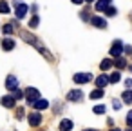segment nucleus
Listing matches in <instances>:
<instances>
[{
  "mask_svg": "<svg viewBox=\"0 0 132 131\" xmlns=\"http://www.w3.org/2000/svg\"><path fill=\"white\" fill-rule=\"evenodd\" d=\"M38 98H40V91H38L36 87H27V91H26V100H27V104L33 106Z\"/></svg>",
  "mask_w": 132,
  "mask_h": 131,
  "instance_id": "obj_1",
  "label": "nucleus"
},
{
  "mask_svg": "<svg viewBox=\"0 0 132 131\" xmlns=\"http://www.w3.org/2000/svg\"><path fill=\"white\" fill-rule=\"evenodd\" d=\"M15 6H16V9H15V15H16V18H26V15H27V11H29V8H27V4H22V2H18V0H15Z\"/></svg>",
  "mask_w": 132,
  "mask_h": 131,
  "instance_id": "obj_2",
  "label": "nucleus"
},
{
  "mask_svg": "<svg viewBox=\"0 0 132 131\" xmlns=\"http://www.w3.org/2000/svg\"><path fill=\"white\" fill-rule=\"evenodd\" d=\"M72 80H74L76 84H87V82L92 80V75H90V73H76V75L72 77Z\"/></svg>",
  "mask_w": 132,
  "mask_h": 131,
  "instance_id": "obj_3",
  "label": "nucleus"
},
{
  "mask_svg": "<svg viewBox=\"0 0 132 131\" xmlns=\"http://www.w3.org/2000/svg\"><path fill=\"white\" fill-rule=\"evenodd\" d=\"M6 87H7L9 91L18 89V78H16L15 75H7V78H6Z\"/></svg>",
  "mask_w": 132,
  "mask_h": 131,
  "instance_id": "obj_4",
  "label": "nucleus"
},
{
  "mask_svg": "<svg viewBox=\"0 0 132 131\" xmlns=\"http://www.w3.org/2000/svg\"><path fill=\"white\" fill-rule=\"evenodd\" d=\"M81 98H83V93H81L80 89H72V91L67 93V100H69V102H80Z\"/></svg>",
  "mask_w": 132,
  "mask_h": 131,
  "instance_id": "obj_5",
  "label": "nucleus"
},
{
  "mask_svg": "<svg viewBox=\"0 0 132 131\" xmlns=\"http://www.w3.org/2000/svg\"><path fill=\"white\" fill-rule=\"evenodd\" d=\"M121 53H123V46H121V42L119 40H116L114 44H112V47H110V57H121Z\"/></svg>",
  "mask_w": 132,
  "mask_h": 131,
  "instance_id": "obj_6",
  "label": "nucleus"
},
{
  "mask_svg": "<svg viewBox=\"0 0 132 131\" xmlns=\"http://www.w3.org/2000/svg\"><path fill=\"white\" fill-rule=\"evenodd\" d=\"M29 124H31L33 127L40 126V124H42V115H40L38 111H33V113L29 115Z\"/></svg>",
  "mask_w": 132,
  "mask_h": 131,
  "instance_id": "obj_7",
  "label": "nucleus"
},
{
  "mask_svg": "<svg viewBox=\"0 0 132 131\" xmlns=\"http://www.w3.org/2000/svg\"><path fill=\"white\" fill-rule=\"evenodd\" d=\"M0 102H2V106L4 107H15V98L11 96V95H6V96H2V100H0Z\"/></svg>",
  "mask_w": 132,
  "mask_h": 131,
  "instance_id": "obj_8",
  "label": "nucleus"
},
{
  "mask_svg": "<svg viewBox=\"0 0 132 131\" xmlns=\"http://www.w3.org/2000/svg\"><path fill=\"white\" fill-rule=\"evenodd\" d=\"M90 24L96 26V27H107V20H103L101 17H92L90 18Z\"/></svg>",
  "mask_w": 132,
  "mask_h": 131,
  "instance_id": "obj_9",
  "label": "nucleus"
},
{
  "mask_svg": "<svg viewBox=\"0 0 132 131\" xmlns=\"http://www.w3.org/2000/svg\"><path fill=\"white\" fill-rule=\"evenodd\" d=\"M2 49H4V51L15 49V40H13V38H4V40H2Z\"/></svg>",
  "mask_w": 132,
  "mask_h": 131,
  "instance_id": "obj_10",
  "label": "nucleus"
},
{
  "mask_svg": "<svg viewBox=\"0 0 132 131\" xmlns=\"http://www.w3.org/2000/svg\"><path fill=\"white\" fill-rule=\"evenodd\" d=\"M107 84H109V77H107V75H100V77L96 78V87L103 89V87H105Z\"/></svg>",
  "mask_w": 132,
  "mask_h": 131,
  "instance_id": "obj_11",
  "label": "nucleus"
},
{
  "mask_svg": "<svg viewBox=\"0 0 132 131\" xmlns=\"http://www.w3.org/2000/svg\"><path fill=\"white\" fill-rule=\"evenodd\" d=\"M33 107H35V109H38V111H42V109H47V107H49V102H47V100H44V98H38V100L33 104Z\"/></svg>",
  "mask_w": 132,
  "mask_h": 131,
  "instance_id": "obj_12",
  "label": "nucleus"
},
{
  "mask_svg": "<svg viewBox=\"0 0 132 131\" xmlns=\"http://www.w3.org/2000/svg\"><path fill=\"white\" fill-rule=\"evenodd\" d=\"M110 2H112V0H98V2H96V9L98 11H105L110 6Z\"/></svg>",
  "mask_w": 132,
  "mask_h": 131,
  "instance_id": "obj_13",
  "label": "nucleus"
},
{
  "mask_svg": "<svg viewBox=\"0 0 132 131\" xmlns=\"http://www.w3.org/2000/svg\"><path fill=\"white\" fill-rule=\"evenodd\" d=\"M60 129H62V131H71V129H72V122L67 120V118H63V120L60 122Z\"/></svg>",
  "mask_w": 132,
  "mask_h": 131,
  "instance_id": "obj_14",
  "label": "nucleus"
},
{
  "mask_svg": "<svg viewBox=\"0 0 132 131\" xmlns=\"http://www.w3.org/2000/svg\"><path fill=\"white\" fill-rule=\"evenodd\" d=\"M20 35H22V38H24V40H27V42H31L33 46H36V44H38V40H36V38H35L33 35H29V33H26V31H22Z\"/></svg>",
  "mask_w": 132,
  "mask_h": 131,
  "instance_id": "obj_15",
  "label": "nucleus"
},
{
  "mask_svg": "<svg viewBox=\"0 0 132 131\" xmlns=\"http://www.w3.org/2000/svg\"><path fill=\"white\" fill-rule=\"evenodd\" d=\"M110 67H112V60H110V58L101 60V64H100V69H101V71H109Z\"/></svg>",
  "mask_w": 132,
  "mask_h": 131,
  "instance_id": "obj_16",
  "label": "nucleus"
},
{
  "mask_svg": "<svg viewBox=\"0 0 132 131\" xmlns=\"http://www.w3.org/2000/svg\"><path fill=\"white\" fill-rule=\"evenodd\" d=\"M121 100H123V102H127V104H130V102H132V89L123 91V93H121Z\"/></svg>",
  "mask_w": 132,
  "mask_h": 131,
  "instance_id": "obj_17",
  "label": "nucleus"
},
{
  "mask_svg": "<svg viewBox=\"0 0 132 131\" xmlns=\"http://www.w3.org/2000/svg\"><path fill=\"white\" fill-rule=\"evenodd\" d=\"M101 96H103V89L96 87L94 91H90V100H98V98H101Z\"/></svg>",
  "mask_w": 132,
  "mask_h": 131,
  "instance_id": "obj_18",
  "label": "nucleus"
},
{
  "mask_svg": "<svg viewBox=\"0 0 132 131\" xmlns=\"http://www.w3.org/2000/svg\"><path fill=\"white\" fill-rule=\"evenodd\" d=\"M2 33H4V35H11V33H15V24H6V26L2 27Z\"/></svg>",
  "mask_w": 132,
  "mask_h": 131,
  "instance_id": "obj_19",
  "label": "nucleus"
},
{
  "mask_svg": "<svg viewBox=\"0 0 132 131\" xmlns=\"http://www.w3.org/2000/svg\"><path fill=\"white\" fill-rule=\"evenodd\" d=\"M112 64H116V67L118 69H123V67H127V62H125V58H121V57H118Z\"/></svg>",
  "mask_w": 132,
  "mask_h": 131,
  "instance_id": "obj_20",
  "label": "nucleus"
},
{
  "mask_svg": "<svg viewBox=\"0 0 132 131\" xmlns=\"http://www.w3.org/2000/svg\"><path fill=\"white\" fill-rule=\"evenodd\" d=\"M0 13H4V15L9 13V4L6 2V0H0Z\"/></svg>",
  "mask_w": 132,
  "mask_h": 131,
  "instance_id": "obj_21",
  "label": "nucleus"
},
{
  "mask_svg": "<svg viewBox=\"0 0 132 131\" xmlns=\"http://www.w3.org/2000/svg\"><path fill=\"white\" fill-rule=\"evenodd\" d=\"M119 78H121V75H119V71H116V73H112L109 77V82L110 84H116V82H119Z\"/></svg>",
  "mask_w": 132,
  "mask_h": 131,
  "instance_id": "obj_22",
  "label": "nucleus"
},
{
  "mask_svg": "<svg viewBox=\"0 0 132 131\" xmlns=\"http://www.w3.org/2000/svg\"><path fill=\"white\" fill-rule=\"evenodd\" d=\"M38 22H40V18H38V17L35 15V17L31 18V22H29V26H31V27H36V26H38Z\"/></svg>",
  "mask_w": 132,
  "mask_h": 131,
  "instance_id": "obj_23",
  "label": "nucleus"
},
{
  "mask_svg": "<svg viewBox=\"0 0 132 131\" xmlns=\"http://www.w3.org/2000/svg\"><path fill=\"white\" fill-rule=\"evenodd\" d=\"M94 113H96V115H103V113H105V106H96V107H94Z\"/></svg>",
  "mask_w": 132,
  "mask_h": 131,
  "instance_id": "obj_24",
  "label": "nucleus"
},
{
  "mask_svg": "<svg viewBox=\"0 0 132 131\" xmlns=\"http://www.w3.org/2000/svg\"><path fill=\"white\" fill-rule=\"evenodd\" d=\"M105 15H109V17H114V15H116V9H114V8H110V6H109V8H107V9H105Z\"/></svg>",
  "mask_w": 132,
  "mask_h": 131,
  "instance_id": "obj_25",
  "label": "nucleus"
},
{
  "mask_svg": "<svg viewBox=\"0 0 132 131\" xmlns=\"http://www.w3.org/2000/svg\"><path fill=\"white\" fill-rule=\"evenodd\" d=\"M24 115H26V111H24L22 107H18V109H16V118H18V120H22V118H24Z\"/></svg>",
  "mask_w": 132,
  "mask_h": 131,
  "instance_id": "obj_26",
  "label": "nucleus"
},
{
  "mask_svg": "<svg viewBox=\"0 0 132 131\" xmlns=\"http://www.w3.org/2000/svg\"><path fill=\"white\" fill-rule=\"evenodd\" d=\"M22 96H24V93H22L20 89H15V95H13V98L16 100V98H22Z\"/></svg>",
  "mask_w": 132,
  "mask_h": 131,
  "instance_id": "obj_27",
  "label": "nucleus"
},
{
  "mask_svg": "<svg viewBox=\"0 0 132 131\" xmlns=\"http://www.w3.org/2000/svg\"><path fill=\"white\" fill-rule=\"evenodd\" d=\"M127 126L132 127V111H128V115H127Z\"/></svg>",
  "mask_w": 132,
  "mask_h": 131,
  "instance_id": "obj_28",
  "label": "nucleus"
},
{
  "mask_svg": "<svg viewBox=\"0 0 132 131\" xmlns=\"http://www.w3.org/2000/svg\"><path fill=\"white\" fill-rule=\"evenodd\" d=\"M112 106H114V109H121V104H119V100H114V104H112Z\"/></svg>",
  "mask_w": 132,
  "mask_h": 131,
  "instance_id": "obj_29",
  "label": "nucleus"
},
{
  "mask_svg": "<svg viewBox=\"0 0 132 131\" xmlns=\"http://www.w3.org/2000/svg\"><path fill=\"white\" fill-rule=\"evenodd\" d=\"M125 86H127V87H132V78H128V80H125Z\"/></svg>",
  "mask_w": 132,
  "mask_h": 131,
  "instance_id": "obj_30",
  "label": "nucleus"
},
{
  "mask_svg": "<svg viewBox=\"0 0 132 131\" xmlns=\"http://www.w3.org/2000/svg\"><path fill=\"white\" fill-rule=\"evenodd\" d=\"M71 2H72V4H81L83 0H71Z\"/></svg>",
  "mask_w": 132,
  "mask_h": 131,
  "instance_id": "obj_31",
  "label": "nucleus"
},
{
  "mask_svg": "<svg viewBox=\"0 0 132 131\" xmlns=\"http://www.w3.org/2000/svg\"><path fill=\"white\" fill-rule=\"evenodd\" d=\"M83 131H98V129H83Z\"/></svg>",
  "mask_w": 132,
  "mask_h": 131,
  "instance_id": "obj_32",
  "label": "nucleus"
},
{
  "mask_svg": "<svg viewBox=\"0 0 132 131\" xmlns=\"http://www.w3.org/2000/svg\"><path fill=\"white\" fill-rule=\"evenodd\" d=\"M83 2H90V4H92V2H94V0H83Z\"/></svg>",
  "mask_w": 132,
  "mask_h": 131,
  "instance_id": "obj_33",
  "label": "nucleus"
},
{
  "mask_svg": "<svg viewBox=\"0 0 132 131\" xmlns=\"http://www.w3.org/2000/svg\"><path fill=\"white\" fill-rule=\"evenodd\" d=\"M110 131H121V129H110Z\"/></svg>",
  "mask_w": 132,
  "mask_h": 131,
  "instance_id": "obj_34",
  "label": "nucleus"
},
{
  "mask_svg": "<svg viewBox=\"0 0 132 131\" xmlns=\"http://www.w3.org/2000/svg\"><path fill=\"white\" fill-rule=\"evenodd\" d=\"M127 131H132V127H128V129H127Z\"/></svg>",
  "mask_w": 132,
  "mask_h": 131,
  "instance_id": "obj_35",
  "label": "nucleus"
}]
</instances>
